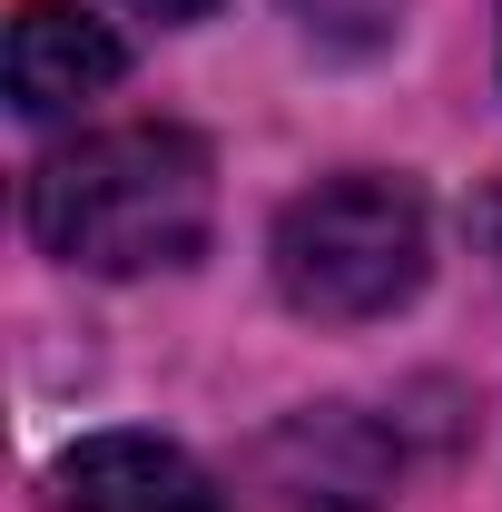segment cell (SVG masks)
I'll list each match as a JSON object with an SVG mask.
<instances>
[{
  "label": "cell",
  "mask_w": 502,
  "mask_h": 512,
  "mask_svg": "<svg viewBox=\"0 0 502 512\" xmlns=\"http://www.w3.org/2000/svg\"><path fill=\"white\" fill-rule=\"evenodd\" d=\"M217 217V158L188 128H99L30 168V237L89 276L188 266Z\"/></svg>",
  "instance_id": "cell-1"
},
{
  "label": "cell",
  "mask_w": 502,
  "mask_h": 512,
  "mask_svg": "<svg viewBox=\"0 0 502 512\" xmlns=\"http://www.w3.org/2000/svg\"><path fill=\"white\" fill-rule=\"evenodd\" d=\"M434 266V227H424V197L404 178H325L276 217V286L286 306L315 325H365L394 316Z\"/></svg>",
  "instance_id": "cell-2"
},
{
  "label": "cell",
  "mask_w": 502,
  "mask_h": 512,
  "mask_svg": "<svg viewBox=\"0 0 502 512\" xmlns=\"http://www.w3.org/2000/svg\"><path fill=\"white\" fill-rule=\"evenodd\" d=\"M266 473H276L286 512H375L404 473V444L384 424H365L355 404H325V414H296L266 444Z\"/></svg>",
  "instance_id": "cell-3"
},
{
  "label": "cell",
  "mask_w": 502,
  "mask_h": 512,
  "mask_svg": "<svg viewBox=\"0 0 502 512\" xmlns=\"http://www.w3.org/2000/svg\"><path fill=\"white\" fill-rule=\"evenodd\" d=\"M50 512H227L207 463L158 434H89L50 473Z\"/></svg>",
  "instance_id": "cell-4"
},
{
  "label": "cell",
  "mask_w": 502,
  "mask_h": 512,
  "mask_svg": "<svg viewBox=\"0 0 502 512\" xmlns=\"http://www.w3.org/2000/svg\"><path fill=\"white\" fill-rule=\"evenodd\" d=\"M128 69V40L89 10H60V0H30L10 20V109L20 119H60L79 99H99Z\"/></svg>",
  "instance_id": "cell-5"
},
{
  "label": "cell",
  "mask_w": 502,
  "mask_h": 512,
  "mask_svg": "<svg viewBox=\"0 0 502 512\" xmlns=\"http://www.w3.org/2000/svg\"><path fill=\"white\" fill-rule=\"evenodd\" d=\"M394 10L404 0H296V20H306L315 40H335V50H375L384 30H394Z\"/></svg>",
  "instance_id": "cell-6"
},
{
  "label": "cell",
  "mask_w": 502,
  "mask_h": 512,
  "mask_svg": "<svg viewBox=\"0 0 502 512\" xmlns=\"http://www.w3.org/2000/svg\"><path fill=\"white\" fill-rule=\"evenodd\" d=\"M138 10H148V20H197L207 0H138Z\"/></svg>",
  "instance_id": "cell-7"
},
{
  "label": "cell",
  "mask_w": 502,
  "mask_h": 512,
  "mask_svg": "<svg viewBox=\"0 0 502 512\" xmlns=\"http://www.w3.org/2000/svg\"><path fill=\"white\" fill-rule=\"evenodd\" d=\"M493 227H502V207H493Z\"/></svg>",
  "instance_id": "cell-8"
}]
</instances>
